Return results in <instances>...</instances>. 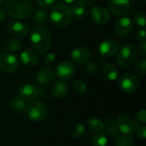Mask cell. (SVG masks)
I'll list each match as a JSON object with an SVG mask.
<instances>
[{"mask_svg":"<svg viewBox=\"0 0 146 146\" xmlns=\"http://www.w3.org/2000/svg\"><path fill=\"white\" fill-rule=\"evenodd\" d=\"M73 87H74V91L80 94H85L87 92L86 85L80 80H75L73 84Z\"/></svg>","mask_w":146,"mask_h":146,"instance_id":"obj_32","label":"cell"},{"mask_svg":"<svg viewBox=\"0 0 146 146\" xmlns=\"http://www.w3.org/2000/svg\"><path fill=\"white\" fill-rule=\"evenodd\" d=\"M38 94L37 88L32 84H23L19 88V97L24 101H31Z\"/></svg>","mask_w":146,"mask_h":146,"instance_id":"obj_17","label":"cell"},{"mask_svg":"<svg viewBox=\"0 0 146 146\" xmlns=\"http://www.w3.org/2000/svg\"><path fill=\"white\" fill-rule=\"evenodd\" d=\"M56 74L62 80H69L75 74V67L71 62L62 61L57 64Z\"/></svg>","mask_w":146,"mask_h":146,"instance_id":"obj_9","label":"cell"},{"mask_svg":"<svg viewBox=\"0 0 146 146\" xmlns=\"http://www.w3.org/2000/svg\"><path fill=\"white\" fill-rule=\"evenodd\" d=\"M37 3L42 6V7H44V8H49V7H51L56 0H36Z\"/></svg>","mask_w":146,"mask_h":146,"instance_id":"obj_37","label":"cell"},{"mask_svg":"<svg viewBox=\"0 0 146 146\" xmlns=\"http://www.w3.org/2000/svg\"><path fill=\"white\" fill-rule=\"evenodd\" d=\"M21 62L28 68H33L38 64V55L30 49H24L20 54Z\"/></svg>","mask_w":146,"mask_h":146,"instance_id":"obj_16","label":"cell"},{"mask_svg":"<svg viewBox=\"0 0 146 146\" xmlns=\"http://www.w3.org/2000/svg\"><path fill=\"white\" fill-rule=\"evenodd\" d=\"M137 121H139L142 124H145L146 123V111L145 110H141L137 113Z\"/></svg>","mask_w":146,"mask_h":146,"instance_id":"obj_36","label":"cell"},{"mask_svg":"<svg viewBox=\"0 0 146 146\" xmlns=\"http://www.w3.org/2000/svg\"><path fill=\"white\" fill-rule=\"evenodd\" d=\"M115 121L118 129L122 134H131L135 130L136 125L134 121L126 115H119Z\"/></svg>","mask_w":146,"mask_h":146,"instance_id":"obj_15","label":"cell"},{"mask_svg":"<svg viewBox=\"0 0 146 146\" xmlns=\"http://www.w3.org/2000/svg\"><path fill=\"white\" fill-rule=\"evenodd\" d=\"M48 20L47 12L44 9H38L33 15V22L37 25H43Z\"/></svg>","mask_w":146,"mask_h":146,"instance_id":"obj_26","label":"cell"},{"mask_svg":"<svg viewBox=\"0 0 146 146\" xmlns=\"http://www.w3.org/2000/svg\"><path fill=\"white\" fill-rule=\"evenodd\" d=\"M129 0H108V8L111 14L115 16H123L130 10Z\"/></svg>","mask_w":146,"mask_h":146,"instance_id":"obj_7","label":"cell"},{"mask_svg":"<svg viewBox=\"0 0 146 146\" xmlns=\"http://www.w3.org/2000/svg\"><path fill=\"white\" fill-rule=\"evenodd\" d=\"M92 146H107L108 145V138L105 134L98 133L92 139Z\"/></svg>","mask_w":146,"mask_h":146,"instance_id":"obj_29","label":"cell"},{"mask_svg":"<svg viewBox=\"0 0 146 146\" xmlns=\"http://www.w3.org/2000/svg\"><path fill=\"white\" fill-rule=\"evenodd\" d=\"M103 74L109 80H115L119 76V70L116 68V66H115L114 64L109 63L104 67Z\"/></svg>","mask_w":146,"mask_h":146,"instance_id":"obj_22","label":"cell"},{"mask_svg":"<svg viewBox=\"0 0 146 146\" xmlns=\"http://www.w3.org/2000/svg\"><path fill=\"white\" fill-rule=\"evenodd\" d=\"M7 31L8 33L15 37L23 38L27 36L29 32V27L26 23L21 21H10L7 25Z\"/></svg>","mask_w":146,"mask_h":146,"instance_id":"obj_14","label":"cell"},{"mask_svg":"<svg viewBox=\"0 0 146 146\" xmlns=\"http://www.w3.org/2000/svg\"><path fill=\"white\" fill-rule=\"evenodd\" d=\"M6 18V11L3 9L0 8V23L3 22Z\"/></svg>","mask_w":146,"mask_h":146,"instance_id":"obj_41","label":"cell"},{"mask_svg":"<svg viewBox=\"0 0 146 146\" xmlns=\"http://www.w3.org/2000/svg\"><path fill=\"white\" fill-rule=\"evenodd\" d=\"M135 131H136V133H137V136L139 137L141 139H145L146 137V128L145 126L143 124V125H140V126H137V127L135 128Z\"/></svg>","mask_w":146,"mask_h":146,"instance_id":"obj_35","label":"cell"},{"mask_svg":"<svg viewBox=\"0 0 146 146\" xmlns=\"http://www.w3.org/2000/svg\"><path fill=\"white\" fill-rule=\"evenodd\" d=\"M134 21L141 27H145L146 24V16L145 12H139L134 16Z\"/></svg>","mask_w":146,"mask_h":146,"instance_id":"obj_33","label":"cell"},{"mask_svg":"<svg viewBox=\"0 0 146 146\" xmlns=\"http://www.w3.org/2000/svg\"><path fill=\"white\" fill-rule=\"evenodd\" d=\"M19 66L17 57L9 53L0 55V70L4 73L11 74L15 72Z\"/></svg>","mask_w":146,"mask_h":146,"instance_id":"obj_8","label":"cell"},{"mask_svg":"<svg viewBox=\"0 0 146 146\" xmlns=\"http://www.w3.org/2000/svg\"><path fill=\"white\" fill-rule=\"evenodd\" d=\"M26 113L31 121H42L47 117L49 110L44 103L41 101H33L27 105Z\"/></svg>","mask_w":146,"mask_h":146,"instance_id":"obj_5","label":"cell"},{"mask_svg":"<svg viewBox=\"0 0 146 146\" xmlns=\"http://www.w3.org/2000/svg\"><path fill=\"white\" fill-rule=\"evenodd\" d=\"M142 1H144V2H145V0H142Z\"/></svg>","mask_w":146,"mask_h":146,"instance_id":"obj_44","label":"cell"},{"mask_svg":"<svg viewBox=\"0 0 146 146\" xmlns=\"http://www.w3.org/2000/svg\"><path fill=\"white\" fill-rule=\"evenodd\" d=\"M33 10L29 0H9L5 4V11L15 19H25L30 15Z\"/></svg>","mask_w":146,"mask_h":146,"instance_id":"obj_2","label":"cell"},{"mask_svg":"<svg viewBox=\"0 0 146 146\" xmlns=\"http://www.w3.org/2000/svg\"><path fill=\"white\" fill-rule=\"evenodd\" d=\"M96 0H76V3L82 6H93Z\"/></svg>","mask_w":146,"mask_h":146,"instance_id":"obj_40","label":"cell"},{"mask_svg":"<svg viewBox=\"0 0 146 146\" xmlns=\"http://www.w3.org/2000/svg\"><path fill=\"white\" fill-rule=\"evenodd\" d=\"M31 44L34 50L38 53L46 52L51 45V34L44 27H37L30 31L29 36Z\"/></svg>","mask_w":146,"mask_h":146,"instance_id":"obj_1","label":"cell"},{"mask_svg":"<svg viewBox=\"0 0 146 146\" xmlns=\"http://www.w3.org/2000/svg\"><path fill=\"white\" fill-rule=\"evenodd\" d=\"M134 27V24L132 19L129 17H122L117 21L114 26V33L118 37L127 36Z\"/></svg>","mask_w":146,"mask_h":146,"instance_id":"obj_10","label":"cell"},{"mask_svg":"<svg viewBox=\"0 0 146 146\" xmlns=\"http://www.w3.org/2000/svg\"><path fill=\"white\" fill-rule=\"evenodd\" d=\"M65 3H74V2H75L76 0H63Z\"/></svg>","mask_w":146,"mask_h":146,"instance_id":"obj_42","label":"cell"},{"mask_svg":"<svg viewBox=\"0 0 146 146\" xmlns=\"http://www.w3.org/2000/svg\"><path fill=\"white\" fill-rule=\"evenodd\" d=\"M85 71L89 76H94L98 74V68L97 64L93 62H86V67H85Z\"/></svg>","mask_w":146,"mask_h":146,"instance_id":"obj_31","label":"cell"},{"mask_svg":"<svg viewBox=\"0 0 146 146\" xmlns=\"http://www.w3.org/2000/svg\"><path fill=\"white\" fill-rule=\"evenodd\" d=\"M138 51L139 56H141L142 57H145L146 56V42L143 41L139 44V48H138Z\"/></svg>","mask_w":146,"mask_h":146,"instance_id":"obj_38","label":"cell"},{"mask_svg":"<svg viewBox=\"0 0 146 146\" xmlns=\"http://www.w3.org/2000/svg\"><path fill=\"white\" fill-rule=\"evenodd\" d=\"M119 88L126 93H133L137 92L140 86L139 77L131 73L121 74L118 79Z\"/></svg>","mask_w":146,"mask_h":146,"instance_id":"obj_6","label":"cell"},{"mask_svg":"<svg viewBox=\"0 0 146 146\" xmlns=\"http://www.w3.org/2000/svg\"><path fill=\"white\" fill-rule=\"evenodd\" d=\"M56 60V55L55 53L53 52H49L47 54L44 55V63L47 65V66H50L54 63Z\"/></svg>","mask_w":146,"mask_h":146,"instance_id":"obj_34","label":"cell"},{"mask_svg":"<svg viewBox=\"0 0 146 146\" xmlns=\"http://www.w3.org/2000/svg\"><path fill=\"white\" fill-rule=\"evenodd\" d=\"M87 127L92 133H101L104 128V121L98 117L91 118L87 122Z\"/></svg>","mask_w":146,"mask_h":146,"instance_id":"obj_20","label":"cell"},{"mask_svg":"<svg viewBox=\"0 0 146 146\" xmlns=\"http://www.w3.org/2000/svg\"><path fill=\"white\" fill-rule=\"evenodd\" d=\"M134 71L141 76L145 75L146 74V60L145 58L140 59L136 62L134 65Z\"/></svg>","mask_w":146,"mask_h":146,"instance_id":"obj_30","label":"cell"},{"mask_svg":"<svg viewBox=\"0 0 146 146\" xmlns=\"http://www.w3.org/2000/svg\"><path fill=\"white\" fill-rule=\"evenodd\" d=\"M120 49V44L112 38L104 40L98 46V51L100 55L104 57H110L115 55Z\"/></svg>","mask_w":146,"mask_h":146,"instance_id":"obj_11","label":"cell"},{"mask_svg":"<svg viewBox=\"0 0 146 146\" xmlns=\"http://www.w3.org/2000/svg\"><path fill=\"white\" fill-rule=\"evenodd\" d=\"M135 140L131 134L119 135L115 143V146H134Z\"/></svg>","mask_w":146,"mask_h":146,"instance_id":"obj_25","label":"cell"},{"mask_svg":"<svg viewBox=\"0 0 146 146\" xmlns=\"http://www.w3.org/2000/svg\"><path fill=\"white\" fill-rule=\"evenodd\" d=\"M136 38L139 40V41H145L146 39V32L144 28L140 29L138 31V33H136Z\"/></svg>","mask_w":146,"mask_h":146,"instance_id":"obj_39","label":"cell"},{"mask_svg":"<svg viewBox=\"0 0 146 146\" xmlns=\"http://www.w3.org/2000/svg\"><path fill=\"white\" fill-rule=\"evenodd\" d=\"M70 57L73 62L76 64H85L91 57L90 50L84 46L76 47L70 52Z\"/></svg>","mask_w":146,"mask_h":146,"instance_id":"obj_13","label":"cell"},{"mask_svg":"<svg viewBox=\"0 0 146 146\" xmlns=\"http://www.w3.org/2000/svg\"><path fill=\"white\" fill-rule=\"evenodd\" d=\"M50 19L54 27L60 29L67 27L71 19L70 7L63 3L53 6L50 9Z\"/></svg>","mask_w":146,"mask_h":146,"instance_id":"obj_3","label":"cell"},{"mask_svg":"<svg viewBox=\"0 0 146 146\" xmlns=\"http://www.w3.org/2000/svg\"><path fill=\"white\" fill-rule=\"evenodd\" d=\"M4 2H5V0H0V6H1Z\"/></svg>","mask_w":146,"mask_h":146,"instance_id":"obj_43","label":"cell"},{"mask_svg":"<svg viewBox=\"0 0 146 146\" xmlns=\"http://www.w3.org/2000/svg\"><path fill=\"white\" fill-rule=\"evenodd\" d=\"M6 48L10 51H19L22 48V44L17 38H10L6 42Z\"/></svg>","mask_w":146,"mask_h":146,"instance_id":"obj_28","label":"cell"},{"mask_svg":"<svg viewBox=\"0 0 146 146\" xmlns=\"http://www.w3.org/2000/svg\"><path fill=\"white\" fill-rule=\"evenodd\" d=\"M70 11H71V16H74L75 19L81 20L85 18L87 15V10L85 8V6L80 5L78 3L73 4L70 7Z\"/></svg>","mask_w":146,"mask_h":146,"instance_id":"obj_23","label":"cell"},{"mask_svg":"<svg viewBox=\"0 0 146 146\" xmlns=\"http://www.w3.org/2000/svg\"><path fill=\"white\" fill-rule=\"evenodd\" d=\"M10 105L11 107L19 113H23L26 111L27 104H26V101L21 99L20 97H14L10 100Z\"/></svg>","mask_w":146,"mask_h":146,"instance_id":"obj_24","label":"cell"},{"mask_svg":"<svg viewBox=\"0 0 146 146\" xmlns=\"http://www.w3.org/2000/svg\"><path fill=\"white\" fill-rule=\"evenodd\" d=\"M90 16L92 21L99 25L106 24L110 21V15L106 9L103 6H93L90 11Z\"/></svg>","mask_w":146,"mask_h":146,"instance_id":"obj_12","label":"cell"},{"mask_svg":"<svg viewBox=\"0 0 146 146\" xmlns=\"http://www.w3.org/2000/svg\"><path fill=\"white\" fill-rule=\"evenodd\" d=\"M136 57V47L133 44H126L119 49L116 62L121 68H128L132 66Z\"/></svg>","mask_w":146,"mask_h":146,"instance_id":"obj_4","label":"cell"},{"mask_svg":"<svg viewBox=\"0 0 146 146\" xmlns=\"http://www.w3.org/2000/svg\"><path fill=\"white\" fill-rule=\"evenodd\" d=\"M53 78L54 72L49 66L42 68L37 74V80L40 84H47L50 82Z\"/></svg>","mask_w":146,"mask_h":146,"instance_id":"obj_18","label":"cell"},{"mask_svg":"<svg viewBox=\"0 0 146 146\" xmlns=\"http://www.w3.org/2000/svg\"><path fill=\"white\" fill-rule=\"evenodd\" d=\"M85 131H86L85 126L82 123L78 122L73 126V127L71 129V134L75 139H79L82 138V136L85 133Z\"/></svg>","mask_w":146,"mask_h":146,"instance_id":"obj_27","label":"cell"},{"mask_svg":"<svg viewBox=\"0 0 146 146\" xmlns=\"http://www.w3.org/2000/svg\"><path fill=\"white\" fill-rule=\"evenodd\" d=\"M68 86L62 81H56L51 87V94L56 98H62L67 95Z\"/></svg>","mask_w":146,"mask_h":146,"instance_id":"obj_19","label":"cell"},{"mask_svg":"<svg viewBox=\"0 0 146 146\" xmlns=\"http://www.w3.org/2000/svg\"><path fill=\"white\" fill-rule=\"evenodd\" d=\"M104 130H105V132L107 133V134L113 136V137H118L119 136V129L116 124V121L114 118H109L106 120V121L104 122Z\"/></svg>","mask_w":146,"mask_h":146,"instance_id":"obj_21","label":"cell"}]
</instances>
